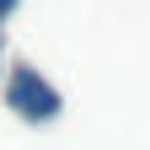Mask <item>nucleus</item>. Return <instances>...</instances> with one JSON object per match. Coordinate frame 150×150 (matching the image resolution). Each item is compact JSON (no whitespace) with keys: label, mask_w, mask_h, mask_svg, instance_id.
I'll return each instance as SVG.
<instances>
[{"label":"nucleus","mask_w":150,"mask_h":150,"mask_svg":"<svg viewBox=\"0 0 150 150\" xmlns=\"http://www.w3.org/2000/svg\"><path fill=\"white\" fill-rule=\"evenodd\" d=\"M6 102L22 112L27 123H48V118H59V107H64V102H59V91H54V86H48L32 64H16V70H11Z\"/></svg>","instance_id":"obj_1"},{"label":"nucleus","mask_w":150,"mask_h":150,"mask_svg":"<svg viewBox=\"0 0 150 150\" xmlns=\"http://www.w3.org/2000/svg\"><path fill=\"white\" fill-rule=\"evenodd\" d=\"M16 6H22V0H0V27H6V16H11Z\"/></svg>","instance_id":"obj_2"}]
</instances>
